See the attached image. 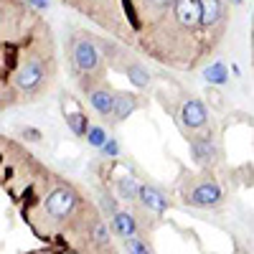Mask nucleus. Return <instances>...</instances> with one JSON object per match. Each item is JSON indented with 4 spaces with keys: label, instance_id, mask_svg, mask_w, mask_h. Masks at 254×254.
Masks as SVG:
<instances>
[{
    "label": "nucleus",
    "instance_id": "7ed1b4c3",
    "mask_svg": "<svg viewBox=\"0 0 254 254\" xmlns=\"http://www.w3.org/2000/svg\"><path fill=\"white\" fill-rule=\"evenodd\" d=\"M44 79H46V64H44V59H41V56L26 59L18 66V71H15V84H18L20 89H26V92L38 89Z\"/></svg>",
    "mask_w": 254,
    "mask_h": 254
},
{
    "label": "nucleus",
    "instance_id": "1a4fd4ad",
    "mask_svg": "<svg viewBox=\"0 0 254 254\" xmlns=\"http://www.w3.org/2000/svg\"><path fill=\"white\" fill-rule=\"evenodd\" d=\"M198 18L203 26H219L226 18V8L221 0H198Z\"/></svg>",
    "mask_w": 254,
    "mask_h": 254
},
{
    "label": "nucleus",
    "instance_id": "4be33fe9",
    "mask_svg": "<svg viewBox=\"0 0 254 254\" xmlns=\"http://www.w3.org/2000/svg\"><path fill=\"white\" fill-rule=\"evenodd\" d=\"M23 137H26L28 142H38V140L44 137V135H41V130H38V127H23Z\"/></svg>",
    "mask_w": 254,
    "mask_h": 254
},
{
    "label": "nucleus",
    "instance_id": "f8f14e48",
    "mask_svg": "<svg viewBox=\"0 0 254 254\" xmlns=\"http://www.w3.org/2000/svg\"><path fill=\"white\" fill-rule=\"evenodd\" d=\"M89 104L99 117H112V104H115V94L110 89H92L89 92Z\"/></svg>",
    "mask_w": 254,
    "mask_h": 254
},
{
    "label": "nucleus",
    "instance_id": "9d476101",
    "mask_svg": "<svg viewBox=\"0 0 254 254\" xmlns=\"http://www.w3.org/2000/svg\"><path fill=\"white\" fill-rule=\"evenodd\" d=\"M140 107V99L135 92H120L115 94V104H112V117L115 122H122L127 117H132V112Z\"/></svg>",
    "mask_w": 254,
    "mask_h": 254
},
{
    "label": "nucleus",
    "instance_id": "39448f33",
    "mask_svg": "<svg viewBox=\"0 0 254 254\" xmlns=\"http://www.w3.org/2000/svg\"><path fill=\"white\" fill-rule=\"evenodd\" d=\"M188 147H190V155H193V160L203 168H211L219 163V145L216 140L211 135H193L188 137Z\"/></svg>",
    "mask_w": 254,
    "mask_h": 254
},
{
    "label": "nucleus",
    "instance_id": "aec40b11",
    "mask_svg": "<svg viewBox=\"0 0 254 254\" xmlns=\"http://www.w3.org/2000/svg\"><path fill=\"white\" fill-rule=\"evenodd\" d=\"M99 150H102L104 158H120V142L115 137H107V142H104Z\"/></svg>",
    "mask_w": 254,
    "mask_h": 254
},
{
    "label": "nucleus",
    "instance_id": "a211bd4d",
    "mask_svg": "<svg viewBox=\"0 0 254 254\" xmlns=\"http://www.w3.org/2000/svg\"><path fill=\"white\" fill-rule=\"evenodd\" d=\"M84 140H87L92 147H99L107 142V132H104V127L102 125H89V130H87V135H84Z\"/></svg>",
    "mask_w": 254,
    "mask_h": 254
},
{
    "label": "nucleus",
    "instance_id": "dca6fc26",
    "mask_svg": "<svg viewBox=\"0 0 254 254\" xmlns=\"http://www.w3.org/2000/svg\"><path fill=\"white\" fill-rule=\"evenodd\" d=\"M110 242H112V229L104 221H94V226H92V244L99 247V249H107Z\"/></svg>",
    "mask_w": 254,
    "mask_h": 254
},
{
    "label": "nucleus",
    "instance_id": "20e7f679",
    "mask_svg": "<svg viewBox=\"0 0 254 254\" xmlns=\"http://www.w3.org/2000/svg\"><path fill=\"white\" fill-rule=\"evenodd\" d=\"M221 198H224V193L216 181H198L186 193V203L196 206V208H214L221 203Z\"/></svg>",
    "mask_w": 254,
    "mask_h": 254
},
{
    "label": "nucleus",
    "instance_id": "f03ea898",
    "mask_svg": "<svg viewBox=\"0 0 254 254\" xmlns=\"http://www.w3.org/2000/svg\"><path fill=\"white\" fill-rule=\"evenodd\" d=\"M71 61H74V66L81 74H94L102 66V56H99L97 46L92 44V41H87V38H76L74 41V46H71Z\"/></svg>",
    "mask_w": 254,
    "mask_h": 254
},
{
    "label": "nucleus",
    "instance_id": "4468645a",
    "mask_svg": "<svg viewBox=\"0 0 254 254\" xmlns=\"http://www.w3.org/2000/svg\"><path fill=\"white\" fill-rule=\"evenodd\" d=\"M203 79L208 84H216V87H224V84H229V69L224 66L221 61H214L211 66L203 69Z\"/></svg>",
    "mask_w": 254,
    "mask_h": 254
},
{
    "label": "nucleus",
    "instance_id": "b1692460",
    "mask_svg": "<svg viewBox=\"0 0 254 254\" xmlns=\"http://www.w3.org/2000/svg\"><path fill=\"white\" fill-rule=\"evenodd\" d=\"M231 3H234V5H242V3H244V0H231Z\"/></svg>",
    "mask_w": 254,
    "mask_h": 254
},
{
    "label": "nucleus",
    "instance_id": "f3484780",
    "mask_svg": "<svg viewBox=\"0 0 254 254\" xmlns=\"http://www.w3.org/2000/svg\"><path fill=\"white\" fill-rule=\"evenodd\" d=\"M127 76H130V81L135 84L137 89H145L147 84H150V74H147V69L142 66V64H127Z\"/></svg>",
    "mask_w": 254,
    "mask_h": 254
},
{
    "label": "nucleus",
    "instance_id": "5701e85b",
    "mask_svg": "<svg viewBox=\"0 0 254 254\" xmlns=\"http://www.w3.org/2000/svg\"><path fill=\"white\" fill-rule=\"evenodd\" d=\"M102 203H104V208H107V214H110V216L115 214V211H120V208H117V203H115V198H112L110 193H107V196L102 198Z\"/></svg>",
    "mask_w": 254,
    "mask_h": 254
},
{
    "label": "nucleus",
    "instance_id": "2eb2a0df",
    "mask_svg": "<svg viewBox=\"0 0 254 254\" xmlns=\"http://www.w3.org/2000/svg\"><path fill=\"white\" fill-rule=\"evenodd\" d=\"M66 127L76 137H84V135H87V130H89V117L84 115V112H79V110H74V112L66 115Z\"/></svg>",
    "mask_w": 254,
    "mask_h": 254
},
{
    "label": "nucleus",
    "instance_id": "0eeeda50",
    "mask_svg": "<svg viewBox=\"0 0 254 254\" xmlns=\"http://www.w3.org/2000/svg\"><path fill=\"white\" fill-rule=\"evenodd\" d=\"M137 201L147 208V211H153V214H165L168 211V198L160 193V190L155 188V186H150V183H140V190H137Z\"/></svg>",
    "mask_w": 254,
    "mask_h": 254
},
{
    "label": "nucleus",
    "instance_id": "9b49d317",
    "mask_svg": "<svg viewBox=\"0 0 254 254\" xmlns=\"http://www.w3.org/2000/svg\"><path fill=\"white\" fill-rule=\"evenodd\" d=\"M173 8H176V20L183 28H193V26L201 23V18H198V0H176Z\"/></svg>",
    "mask_w": 254,
    "mask_h": 254
},
{
    "label": "nucleus",
    "instance_id": "ddd939ff",
    "mask_svg": "<svg viewBox=\"0 0 254 254\" xmlns=\"http://www.w3.org/2000/svg\"><path fill=\"white\" fill-rule=\"evenodd\" d=\"M137 190H140L137 178H132V176L117 178V196H120L122 201H137Z\"/></svg>",
    "mask_w": 254,
    "mask_h": 254
},
{
    "label": "nucleus",
    "instance_id": "412c9836",
    "mask_svg": "<svg viewBox=\"0 0 254 254\" xmlns=\"http://www.w3.org/2000/svg\"><path fill=\"white\" fill-rule=\"evenodd\" d=\"M145 3L150 5L153 10H168V8L176 3V0H145Z\"/></svg>",
    "mask_w": 254,
    "mask_h": 254
},
{
    "label": "nucleus",
    "instance_id": "6e6552de",
    "mask_svg": "<svg viewBox=\"0 0 254 254\" xmlns=\"http://www.w3.org/2000/svg\"><path fill=\"white\" fill-rule=\"evenodd\" d=\"M137 229H140V224H137V216L132 214V211L120 208V211H115V214H112V231H115L120 239L137 237Z\"/></svg>",
    "mask_w": 254,
    "mask_h": 254
},
{
    "label": "nucleus",
    "instance_id": "423d86ee",
    "mask_svg": "<svg viewBox=\"0 0 254 254\" xmlns=\"http://www.w3.org/2000/svg\"><path fill=\"white\" fill-rule=\"evenodd\" d=\"M181 122L188 130H201V127H206V122H208L206 104L201 99H186L181 104Z\"/></svg>",
    "mask_w": 254,
    "mask_h": 254
},
{
    "label": "nucleus",
    "instance_id": "6ab92c4d",
    "mask_svg": "<svg viewBox=\"0 0 254 254\" xmlns=\"http://www.w3.org/2000/svg\"><path fill=\"white\" fill-rule=\"evenodd\" d=\"M125 247H127V254H155L153 247L147 244L142 237H130V239H125Z\"/></svg>",
    "mask_w": 254,
    "mask_h": 254
},
{
    "label": "nucleus",
    "instance_id": "f257e3e1",
    "mask_svg": "<svg viewBox=\"0 0 254 254\" xmlns=\"http://www.w3.org/2000/svg\"><path fill=\"white\" fill-rule=\"evenodd\" d=\"M79 203V193L71 186H56L51 193L44 198V211L54 221H66Z\"/></svg>",
    "mask_w": 254,
    "mask_h": 254
},
{
    "label": "nucleus",
    "instance_id": "393cba45",
    "mask_svg": "<svg viewBox=\"0 0 254 254\" xmlns=\"http://www.w3.org/2000/svg\"><path fill=\"white\" fill-rule=\"evenodd\" d=\"M61 254H76V252H69V249H66V252H61Z\"/></svg>",
    "mask_w": 254,
    "mask_h": 254
}]
</instances>
